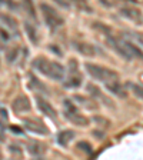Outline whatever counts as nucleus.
<instances>
[{
  "instance_id": "4468645a",
  "label": "nucleus",
  "mask_w": 143,
  "mask_h": 160,
  "mask_svg": "<svg viewBox=\"0 0 143 160\" xmlns=\"http://www.w3.org/2000/svg\"><path fill=\"white\" fill-rule=\"evenodd\" d=\"M27 152L34 157H42L46 153V146L43 143H40V142H30L27 144Z\"/></svg>"
},
{
  "instance_id": "1a4fd4ad",
  "label": "nucleus",
  "mask_w": 143,
  "mask_h": 160,
  "mask_svg": "<svg viewBox=\"0 0 143 160\" xmlns=\"http://www.w3.org/2000/svg\"><path fill=\"white\" fill-rule=\"evenodd\" d=\"M105 86H106V90L109 92L110 94H113V96L119 97V99H126V97H127V90H126V87H125L123 84L120 83L117 79L110 80V82L105 83Z\"/></svg>"
},
{
  "instance_id": "dca6fc26",
  "label": "nucleus",
  "mask_w": 143,
  "mask_h": 160,
  "mask_svg": "<svg viewBox=\"0 0 143 160\" xmlns=\"http://www.w3.org/2000/svg\"><path fill=\"white\" fill-rule=\"evenodd\" d=\"M73 139H74V132L73 130H62L56 137L57 143H59L60 146H67Z\"/></svg>"
},
{
  "instance_id": "5701e85b",
  "label": "nucleus",
  "mask_w": 143,
  "mask_h": 160,
  "mask_svg": "<svg viewBox=\"0 0 143 160\" xmlns=\"http://www.w3.org/2000/svg\"><path fill=\"white\" fill-rule=\"evenodd\" d=\"M77 149H79L80 152H83V153H86V154H92V153H93L92 144L87 143V142H79V143H77Z\"/></svg>"
},
{
  "instance_id": "6e6552de",
  "label": "nucleus",
  "mask_w": 143,
  "mask_h": 160,
  "mask_svg": "<svg viewBox=\"0 0 143 160\" xmlns=\"http://www.w3.org/2000/svg\"><path fill=\"white\" fill-rule=\"evenodd\" d=\"M34 99H36L37 109H39L40 112L44 114V116L49 117V119H52V120L56 119V117H57V112H56V109L50 104L49 100H46L44 97L39 96V94H36V97H34Z\"/></svg>"
},
{
  "instance_id": "f3484780",
  "label": "nucleus",
  "mask_w": 143,
  "mask_h": 160,
  "mask_svg": "<svg viewBox=\"0 0 143 160\" xmlns=\"http://www.w3.org/2000/svg\"><path fill=\"white\" fill-rule=\"evenodd\" d=\"M0 20L3 22V24L6 26V29L9 32H14V33L17 32V23L13 17L7 16V14H0Z\"/></svg>"
},
{
  "instance_id": "f03ea898",
  "label": "nucleus",
  "mask_w": 143,
  "mask_h": 160,
  "mask_svg": "<svg viewBox=\"0 0 143 160\" xmlns=\"http://www.w3.org/2000/svg\"><path fill=\"white\" fill-rule=\"evenodd\" d=\"M40 12H42V16L46 26L49 27L52 32H56L60 27H63L64 24V19L62 17V14L54 9L53 6H50L49 3H40Z\"/></svg>"
},
{
  "instance_id": "7ed1b4c3",
  "label": "nucleus",
  "mask_w": 143,
  "mask_h": 160,
  "mask_svg": "<svg viewBox=\"0 0 143 160\" xmlns=\"http://www.w3.org/2000/svg\"><path fill=\"white\" fill-rule=\"evenodd\" d=\"M63 114L66 117V120H69L70 123L74 124V126L84 127L89 124V119L80 112L79 107L73 103V100L70 99L63 100Z\"/></svg>"
},
{
  "instance_id": "39448f33",
  "label": "nucleus",
  "mask_w": 143,
  "mask_h": 160,
  "mask_svg": "<svg viewBox=\"0 0 143 160\" xmlns=\"http://www.w3.org/2000/svg\"><path fill=\"white\" fill-rule=\"evenodd\" d=\"M106 43H107V46H109L112 50H115L122 59L133 60L129 53V50H127L126 44H125V39H122V37H115V36H107Z\"/></svg>"
},
{
  "instance_id": "412c9836",
  "label": "nucleus",
  "mask_w": 143,
  "mask_h": 160,
  "mask_svg": "<svg viewBox=\"0 0 143 160\" xmlns=\"http://www.w3.org/2000/svg\"><path fill=\"white\" fill-rule=\"evenodd\" d=\"M127 86H129V90L135 94V96L137 97V99L143 100V86H142V84H137V83H127Z\"/></svg>"
},
{
  "instance_id": "aec40b11",
  "label": "nucleus",
  "mask_w": 143,
  "mask_h": 160,
  "mask_svg": "<svg viewBox=\"0 0 143 160\" xmlns=\"http://www.w3.org/2000/svg\"><path fill=\"white\" fill-rule=\"evenodd\" d=\"M87 92H89V93L92 94L93 97H96V99H100V100H105V103L109 104V100L105 97V94L100 92V89L97 86H94V84H89V86H87Z\"/></svg>"
},
{
  "instance_id": "423d86ee",
  "label": "nucleus",
  "mask_w": 143,
  "mask_h": 160,
  "mask_svg": "<svg viewBox=\"0 0 143 160\" xmlns=\"http://www.w3.org/2000/svg\"><path fill=\"white\" fill-rule=\"evenodd\" d=\"M70 62H72L73 67H70L69 76L66 79H63V86L66 89H79L82 86V83H83V77L76 69V60H70Z\"/></svg>"
},
{
  "instance_id": "0eeeda50",
  "label": "nucleus",
  "mask_w": 143,
  "mask_h": 160,
  "mask_svg": "<svg viewBox=\"0 0 143 160\" xmlns=\"http://www.w3.org/2000/svg\"><path fill=\"white\" fill-rule=\"evenodd\" d=\"M23 126L26 130H29V132H32L34 134H49L47 126L40 119H36V117L23 119Z\"/></svg>"
},
{
  "instance_id": "cd10ccee",
  "label": "nucleus",
  "mask_w": 143,
  "mask_h": 160,
  "mask_svg": "<svg viewBox=\"0 0 143 160\" xmlns=\"http://www.w3.org/2000/svg\"><path fill=\"white\" fill-rule=\"evenodd\" d=\"M0 159H2V154H0Z\"/></svg>"
},
{
  "instance_id": "f8f14e48",
  "label": "nucleus",
  "mask_w": 143,
  "mask_h": 160,
  "mask_svg": "<svg viewBox=\"0 0 143 160\" xmlns=\"http://www.w3.org/2000/svg\"><path fill=\"white\" fill-rule=\"evenodd\" d=\"M74 49H76L77 53H80L82 56H86V57H92L96 54V47L93 44L86 43V42H74L73 43Z\"/></svg>"
},
{
  "instance_id": "a211bd4d",
  "label": "nucleus",
  "mask_w": 143,
  "mask_h": 160,
  "mask_svg": "<svg viewBox=\"0 0 143 160\" xmlns=\"http://www.w3.org/2000/svg\"><path fill=\"white\" fill-rule=\"evenodd\" d=\"M70 2L80 12H84V13H92L93 12V7L90 6L87 0H70Z\"/></svg>"
},
{
  "instance_id": "393cba45",
  "label": "nucleus",
  "mask_w": 143,
  "mask_h": 160,
  "mask_svg": "<svg viewBox=\"0 0 143 160\" xmlns=\"http://www.w3.org/2000/svg\"><path fill=\"white\" fill-rule=\"evenodd\" d=\"M129 37L132 39V42H137L140 46H143V33H133V32H129Z\"/></svg>"
},
{
  "instance_id": "9b49d317",
  "label": "nucleus",
  "mask_w": 143,
  "mask_h": 160,
  "mask_svg": "<svg viewBox=\"0 0 143 160\" xmlns=\"http://www.w3.org/2000/svg\"><path fill=\"white\" fill-rule=\"evenodd\" d=\"M12 109H13L14 113L22 114V113H27L32 109V104H30L29 99L26 96H17L12 103Z\"/></svg>"
},
{
  "instance_id": "ddd939ff",
  "label": "nucleus",
  "mask_w": 143,
  "mask_h": 160,
  "mask_svg": "<svg viewBox=\"0 0 143 160\" xmlns=\"http://www.w3.org/2000/svg\"><path fill=\"white\" fill-rule=\"evenodd\" d=\"M23 27H24V32H26V34H27V39L30 40V43H33L34 46H37L40 37H39V32H37V29L34 27V24L30 23L29 20H24Z\"/></svg>"
},
{
  "instance_id": "20e7f679",
  "label": "nucleus",
  "mask_w": 143,
  "mask_h": 160,
  "mask_svg": "<svg viewBox=\"0 0 143 160\" xmlns=\"http://www.w3.org/2000/svg\"><path fill=\"white\" fill-rule=\"evenodd\" d=\"M84 67H86L87 74L92 79L97 80V82H102V83H107L110 80L119 79V74L115 70L109 69L106 66H100V64H96V63H86Z\"/></svg>"
},
{
  "instance_id": "f257e3e1",
  "label": "nucleus",
  "mask_w": 143,
  "mask_h": 160,
  "mask_svg": "<svg viewBox=\"0 0 143 160\" xmlns=\"http://www.w3.org/2000/svg\"><path fill=\"white\" fill-rule=\"evenodd\" d=\"M34 70H37L40 74L54 82H63L64 79V67L54 60L46 59V57H37L32 63Z\"/></svg>"
},
{
  "instance_id": "2eb2a0df",
  "label": "nucleus",
  "mask_w": 143,
  "mask_h": 160,
  "mask_svg": "<svg viewBox=\"0 0 143 160\" xmlns=\"http://www.w3.org/2000/svg\"><path fill=\"white\" fill-rule=\"evenodd\" d=\"M125 44H126L132 59H137V60H142L143 62V50L140 49L137 44H135V42H132V40H129V39H125Z\"/></svg>"
},
{
  "instance_id": "b1692460",
  "label": "nucleus",
  "mask_w": 143,
  "mask_h": 160,
  "mask_svg": "<svg viewBox=\"0 0 143 160\" xmlns=\"http://www.w3.org/2000/svg\"><path fill=\"white\" fill-rule=\"evenodd\" d=\"M53 3H56L60 9H64V10H69L72 7V2L70 0H53Z\"/></svg>"
},
{
  "instance_id": "4be33fe9",
  "label": "nucleus",
  "mask_w": 143,
  "mask_h": 160,
  "mask_svg": "<svg viewBox=\"0 0 143 160\" xmlns=\"http://www.w3.org/2000/svg\"><path fill=\"white\" fill-rule=\"evenodd\" d=\"M29 79H30V84H32V87H34V90L43 92V93L46 92V93H47V87L44 86L42 82H39V79H37V77H34V76H32V74H30Z\"/></svg>"
},
{
  "instance_id": "bb28decb",
  "label": "nucleus",
  "mask_w": 143,
  "mask_h": 160,
  "mask_svg": "<svg viewBox=\"0 0 143 160\" xmlns=\"http://www.w3.org/2000/svg\"><path fill=\"white\" fill-rule=\"evenodd\" d=\"M0 3H3V0H0Z\"/></svg>"
},
{
  "instance_id": "a878e982",
  "label": "nucleus",
  "mask_w": 143,
  "mask_h": 160,
  "mask_svg": "<svg viewBox=\"0 0 143 160\" xmlns=\"http://www.w3.org/2000/svg\"><path fill=\"white\" fill-rule=\"evenodd\" d=\"M6 139V130H4V126L0 123V142H3Z\"/></svg>"
},
{
  "instance_id": "6ab92c4d",
  "label": "nucleus",
  "mask_w": 143,
  "mask_h": 160,
  "mask_svg": "<svg viewBox=\"0 0 143 160\" xmlns=\"http://www.w3.org/2000/svg\"><path fill=\"white\" fill-rule=\"evenodd\" d=\"M20 2H22L23 9L26 10V13L29 14V16L34 20V22H36V20H37V14H36V9H34L33 0H20Z\"/></svg>"
},
{
  "instance_id": "9d476101",
  "label": "nucleus",
  "mask_w": 143,
  "mask_h": 160,
  "mask_svg": "<svg viewBox=\"0 0 143 160\" xmlns=\"http://www.w3.org/2000/svg\"><path fill=\"white\" fill-rule=\"evenodd\" d=\"M120 14L125 17V19L133 22V23H142L143 22V14L137 7H132V6H123L120 7Z\"/></svg>"
}]
</instances>
